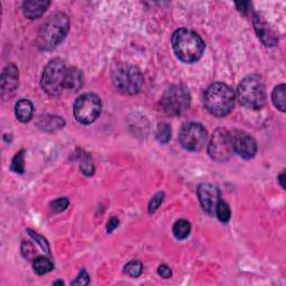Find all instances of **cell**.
Masks as SVG:
<instances>
[{"mask_svg": "<svg viewBox=\"0 0 286 286\" xmlns=\"http://www.w3.org/2000/svg\"><path fill=\"white\" fill-rule=\"evenodd\" d=\"M68 30L70 19L64 13H56L49 16L42 25L37 36V47L41 50H53L64 41Z\"/></svg>", "mask_w": 286, "mask_h": 286, "instance_id": "1", "label": "cell"}, {"mask_svg": "<svg viewBox=\"0 0 286 286\" xmlns=\"http://www.w3.org/2000/svg\"><path fill=\"white\" fill-rule=\"evenodd\" d=\"M171 41L177 57L187 64L197 62L205 51L206 45L202 37L187 28L176 31Z\"/></svg>", "mask_w": 286, "mask_h": 286, "instance_id": "2", "label": "cell"}, {"mask_svg": "<svg viewBox=\"0 0 286 286\" xmlns=\"http://www.w3.org/2000/svg\"><path fill=\"white\" fill-rule=\"evenodd\" d=\"M206 108L215 117L222 118L230 114L235 105V93L227 84L217 82L206 90L204 95Z\"/></svg>", "mask_w": 286, "mask_h": 286, "instance_id": "3", "label": "cell"}, {"mask_svg": "<svg viewBox=\"0 0 286 286\" xmlns=\"http://www.w3.org/2000/svg\"><path fill=\"white\" fill-rule=\"evenodd\" d=\"M237 99L242 105L260 110L266 102V91L263 78L259 75L246 76L237 89Z\"/></svg>", "mask_w": 286, "mask_h": 286, "instance_id": "4", "label": "cell"}, {"mask_svg": "<svg viewBox=\"0 0 286 286\" xmlns=\"http://www.w3.org/2000/svg\"><path fill=\"white\" fill-rule=\"evenodd\" d=\"M112 81L120 92L133 95L140 92L143 75L138 67L130 64H119L112 71Z\"/></svg>", "mask_w": 286, "mask_h": 286, "instance_id": "5", "label": "cell"}, {"mask_svg": "<svg viewBox=\"0 0 286 286\" xmlns=\"http://www.w3.org/2000/svg\"><path fill=\"white\" fill-rule=\"evenodd\" d=\"M67 67L60 59L50 61L45 67L42 76V88L47 94L59 96L65 89Z\"/></svg>", "mask_w": 286, "mask_h": 286, "instance_id": "6", "label": "cell"}, {"mask_svg": "<svg viewBox=\"0 0 286 286\" xmlns=\"http://www.w3.org/2000/svg\"><path fill=\"white\" fill-rule=\"evenodd\" d=\"M162 111L170 117L184 114L190 106V93L184 85L171 87L161 97L160 102Z\"/></svg>", "mask_w": 286, "mask_h": 286, "instance_id": "7", "label": "cell"}, {"mask_svg": "<svg viewBox=\"0 0 286 286\" xmlns=\"http://www.w3.org/2000/svg\"><path fill=\"white\" fill-rule=\"evenodd\" d=\"M102 102L93 93H87L78 97L74 104V117L79 123L91 124L100 117Z\"/></svg>", "mask_w": 286, "mask_h": 286, "instance_id": "8", "label": "cell"}, {"mask_svg": "<svg viewBox=\"0 0 286 286\" xmlns=\"http://www.w3.org/2000/svg\"><path fill=\"white\" fill-rule=\"evenodd\" d=\"M179 142L188 151H200L207 142V130L200 123H187L180 131Z\"/></svg>", "mask_w": 286, "mask_h": 286, "instance_id": "9", "label": "cell"}, {"mask_svg": "<svg viewBox=\"0 0 286 286\" xmlns=\"http://www.w3.org/2000/svg\"><path fill=\"white\" fill-rule=\"evenodd\" d=\"M208 154L217 162H225L233 154L231 134L226 129H217L211 135Z\"/></svg>", "mask_w": 286, "mask_h": 286, "instance_id": "10", "label": "cell"}, {"mask_svg": "<svg viewBox=\"0 0 286 286\" xmlns=\"http://www.w3.org/2000/svg\"><path fill=\"white\" fill-rule=\"evenodd\" d=\"M231 134V142L233 152H235L240 158L249 160L255 157L257 152V145L253 136L242 130H234Z\"/></svg>", "mask_w": 286, "mask_h": 286, "instance_id": "11", "label": "cell"}, {"mask_svg": "<svg viewBox=\"0 0 286 286\" xmlns=\"http://www.w3.org/2000/svg\"><path fill=\"white\" fill-rule=\"evenodd\" d=\"M198 198L203 209L209 215H214L220 200V191L211 184H202L198 187Z\"/></svg>", "mask_w": 286, "mask_h": 286, "instance_id": "12", "label": "cell"}, {"mask_svg": "<svg viewBox=\"0 0 286 286\" xmlns=\"http://www.w3.org/2000/svg\"><path fill=\"white\" fill-rule=\"evenodd\" d=\"M253 24L254 28L256 31L257 36L262 41V43L265 45V46H275L278 43V35L275 32V30L268 24L265 20L264 17L261 14H256L253 18Z\"/></svg>", "mask_w": 286, "mask_h": 286, "instance_id": "13", "label": "cell"}, {"mask_svg": "<svg viewBox=\"0 0 286 286\" xmlns=\"http://www.w3.org/2000/svg\"><path fill=\"white\" fill-rule=\"evenodd\" d=\"M18 68L14 64H8L4 68L2 74V82H0V90H2V96L4 99L15 92L17 87H18Z\"/></svg>", "mask_w": 286, "mask_h": 286, "instance_id": "14", "label": "cell"}, {"mask_svg": "<svg viewBox=\"0 0 286 286\" xmlns=\"http://www.w3.org/2000/svg\"><path fill=\"white\" fill-rule=\"evenodd\" d=\"M49 5L47 0H27L22 4V11L27 18L36 19L44 15Z\"/></svg>", "mask_w": 286, "mask_h": 286, "instance_id": "15", "label": "cell"}, {"mask_svg": "<svg viewBox=\"0 0 286 286\" xmlns=\"http://www.w3.org/2000/svg\"><path fill=\"white\" fill-rule=\"evenodd\" d=\"M83 83L84 77L82 71H79L76 67H67L65 89L71 91H78L83 87Z\"/></svg>", "mask_w": 286, "mask_h": 286, "instance_id": "16", "label": "cell"}, {"mask_svg": "<svg viewBox=\"0 0 286 286\" xmlns=\"http://www.w3.org/2000/svg\"><path fill=\"white\" fill-rule=\"evenodd\" d=\"M65 121L57 116H43L38 121V127L47 132H55V131L64 128Z\"/></svg>", "mask_w": 286, "mask_h": 286, "instance_id": "17", "label": "cell"}, {"mask_svg": "<svg viewBox=\"0 0 286 286\" xmlns=\"http://www.w3.org/2000/svg\"><path fill=\"white\" fill-rule=\"evenodd\" d=\"M15 112L17 119H18L20 122H30L34 113L33 103L30 100H20L19 102H17Z\"/></svg>", "mask_w": 286, "mask_h": 286, "instance_id": "18", "label": "cell"}, {"mask_svg": "<svg viewBox=\"0 0 286 286\" xmlns=\"http://www.w3.org/2000/svg\"><path fill=\"white\" fill-rule=\"evenodd\" d=\"M33 267L34 271L38 275H44V274L49 273L54 268V264L51 263L50 260H48L47 257L44 256H38L33 262Z\"/></svg>", "mask_w": 286, "mask_h": 286, "instance_id": "19", "label": "cell"}, {"mask_svg": "<svg viewBox=\"0 0 286 286\" xmlns=\"http://www.w3.org/2000/svg\"><path fill=\"white\" fill-rule=\"evenodd\" d=\"M285 84L277 85L272 93L273 104L281 112H285Z\"/></svg>", "mask_w": 286, "mask_h": 286, "instance_id": "20", "label": "cell"}, {"mask_svg": "<svg viewBox=\"0 0 286 286\" xmlns=\"http://www.w3.org/2000/svg\"><path fill=\"white\" fill-rule=\"evenodd\" d=\"M190 231H191V225L188 220L180 219L178 221H176V224L174 225V235L178 239L187 238L189 236Z\"/></svg>", "mask_w": 286, "mask_h": 286, "instance_id": "21", "label": "cell"}, {"mask_svg": "<svg viewBox=\"0 0 286 286\" xmlns=\"http://www.w3.org/2000/svg\"><path fill=\"white\" fill-rule=\"evenodd\" d=\"M215 213H216V216L218 217V219L221 222H224V224H225V222L230 221L231 216H232V211H231L230 206H228V204L226 202H224V200H219V203L216 207Z\"/></svg>", "mask_w": 286, "mask_h": 286, "instance_id": "22", "label": "cell"}, {"mask_svg": "<svg viewBox=\"0 0 286 286\" xmlns=\"http://www.w3.org/2000/svg\"><path fill=\"white\" fill-rule=\"evenodd\" d=\"M10 169L16 174L24 173V171H25V151L24 150H20L14 157L13 161H11Z\"/></svg>", "mask_w": 286, "mask_h": 286, "instance_id": "23", "label": "cell"}, {"mask_svg": "<svg viewBox=\"0 0 286 286\" xmlns=\"http://www.w3.org/2000/svg\"><path fill=\"white\" fill-rule=\"evenodd\" d=\"M156 136L160 143H168L170 138H171V128L169 127V124L167 123H160L157 128Z\"/></svg>", "mask_w": 286, "mask_h": 286, "instance_id": "24", "label": "cell"}, {"mask_svg": "<svg viewBox=\"0 0 286 286\" xmlns=\"http://www.w3.org/2000/svg\"><path fill=\"white\" fill-rule=\"evenodd\" d=\"M143 271V265L139 261H131L124 267V272L131 277H139Z\"/></svg>", "mask_w": 286, "mask_h": 286, "instance_id": "25", "label": "cell"}, {"mask_svg": "<svg viewBox=\"0 0 286 286\" xmlns=\"http://www.w3.org/2000/svg\"><path fill=\"white\" fill-rule=\"evenodd\" d=\"M94 163L90 156H85L81 162V171L85 176H92L94 174Z\"/></svg>", "mask_w": 286, "mask_h": 286, "instance_id": "26", "label": "cell"}, {"mask_svg": "<svg viewBox=\"0 0 286 286\" xmlns=\"http://www.w3.org/2000/svg\"><path fill=\"white\" fill-rule=\"evenodd\" d=\"M163 197H164L163 192H158L157 194H154L152 199L150 200V203H149V208H148L149 213L153 214L154 211L160 207V205H161L163 202Z\"/></svg>", "mask_w": 286, "mask_h": 286, "instance_id": "27", "label": "cell"}, {"mask_svg": "<svg viewBox=\"0 0 286 286\" xmlns=\"http://www.w3.org/2000/svg\"><path fill=\"white\" fill-rule=\"evenodd\" d=\"M28 234H30V236L33 238V239H35L37 244L41 246V248L43 249V251H46V253H48V250H49V246H48V243H47V240L45 239L44 237H42L41 235H38L37 233L35 232H33L31 230H28L27 231Z\"/></svg>", "mask_w": 286, "mask_h": 286, "instance_id": "28", "label": "cell"}, {"mask_svg": "<svg viewBox=\"0 0 286 286\" xmlns=\"http://www.w3.org/2000/svg\"><path fill=\"white\" fill-rule=\"evenodd\" d=\"M68 205H70L68 199L59 198V199H56L53 204H51V207H53V209L55 211H57V213H61V211L65 210L68 207Z\"/></svg>", "mask_w": 286, "mask_h": 286, "instance_id": "29", "label": "cell"}, {"mask_svg": "<svg viewBox=\"0 0 286 286\" xmlns=\"http://www.w3.org/2000/svg\"><path fill=\"white\" fill-rule=\"evenodd\" d=\"M90 283V276L85 270H82L78 276L72 282V285H88Z\"/></svg>", "mask_w": 286, "mask_h": 286, "instance_id": "30", "label": "cell"}, {"mask_svg": "<svg viewBox=\"0 0 286 286\" xmlns=\"http://www.w3.org/2000/svg\"><path fill=\"white\" fill-rule=\"evenodd\" d=\"M21 251H22V255H24L26 259L32 260V259H34V256H35V249H34V247L30 243H26V242L22 243Z\"/></svg>", "mask_w": 286, "mask_h": 286, "instance_id": "31", "label": "cell"}, {"mask_svg": "<svg viewBox=\"0 0 286 286\" xmlns=\"http://www.w3.org/2000/svg\"><path fill=\"white\" fill-rule=\"evenodd\" d=\"M158 273H159V275L161 276V277H163V278H170L171 275H173V272H171L170 267H168L167 265L159 266Z\"/></svg>", "mask_w": 286, "mask_h": 286, "instance_id": "32", "label": "cell"}, {"mask_svg": "<svg viewBox=\"0 0 286 286\" xmlns=\"http://www.w3.org/2000/svg\"><path fill=\"white\" fill-rule=\"evenodd\" d=\"M119 226V219L117 217H112V218L108 220L107 222V226H106V232L108 234H111L116 228Z\"/></svg>", "mask_w": 286, "mask_h": 286, "instance_id": "33", "label": "cell"}, {"mask_svg": "<svg viewBox=\"0 0 286 286\" xmlns=\"http://www.w3.org/2000/svg\"><path fill=\"white\" fill-rule=\"evenodd\" d=\"M236 7L240 11V13L247 14L249 11V8L251 7V5H250V3H247V2H242V3H237Z\"/></svg>", "mask_w": 286, "mask_h": 286, "instance_id": "34", "label": "cell"}, {"mask_svg": "<svg viewBox=\"0 0 286 286\" xmlns=\"http://www.w3.org/2000/svg\"><path fill=\"white\" fill-rule=\"evenodd\" d=\"M284 180H285V171H282V173L279 174V176H278V181H279V185H281V187L283 188V189H285Z\"/></svg>", "mask_w": 286, "mask_h": 286, "instance_id": "35", "label": "cell"}, {"mask_svg": "<svg viewBox=\"0 0 286 286\" xmlns=\"http://www.w3.org/2000/svg\"><path fill=\"white\" fill-rule=\"evenodd\" d=\"M57 284H61V285H64V282H63V281H56V282H54V285H57Z\"/></svg>", "mask_w": 286, "mask_h": 286, "instance_id": "36", "label": "cell"}]
</instances>
